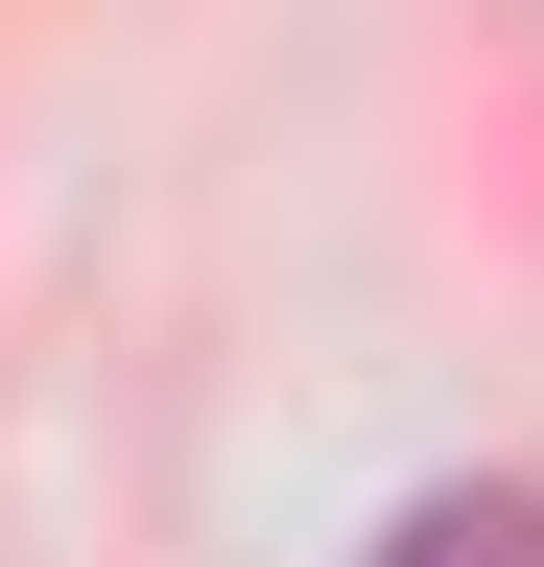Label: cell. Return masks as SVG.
Masks as SVG:
<instances>
[{"instance_id":"obj_1","label":"cell","mask_w":544,"mask_h":567,"mask_svg":"<svg viewBox=\"0 0 544 567\" xmlns=\"http://www.w3.org/2000/svg\"><path fill=\"white\" fill-rule=\"evenodd\" d=\"M379 567H544V496H521V473H450V496L379 520Z\"/></svg>"}]
</instances>
